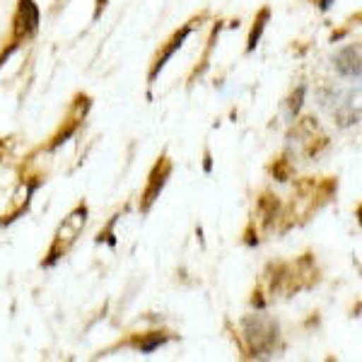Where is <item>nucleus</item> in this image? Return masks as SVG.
<instances>
[{
  "mask_svg": "<svg viewBox=\"0 0 362 362\" xmlns=\"http://www.w3.org/2000/svg\"><path fill=\"white\" fill-rule=\"evenodd\" d=\"M87 223V210L85 208H78L73 215H68L66 218V223L61 225V230H58V235L54 239V247H51V259H49V264H54L56 259H61L63 254L70 249V244L75 242V237L83 232V227Z\"/></svg>",
  "mask_w": 362,
  "mask_h": 362,
  "instance_id": "f03ea898",
  "label": "nucleus"
},
{
  "mask_svg": "<svg viewBox=\"0 0 362 362\" xmlns=\"http://www.w3.org/2000/svg\"><path fill=\"white\" fill-rule=\"evenodd\" d=\"M244 338L249 341L251 355H268L278 343V324L268 317H247L242 321Z\"/></svg>",
  "mask_w": 362,
  "mask_h": 362,
  "instance_id": "f257e3e1",
  "label": "nucleus"
},
{
  "mask_svg": "<svg viewBox=\"0 0 362 362\" xmlns=\"http://www.w3.org/2000/svg\"><path fill=\"white\" fill-rule=\"evenodd\" d=\"M336 68L346 78H360V46H346L341 54L336 56Z\"/></svg>",
  "mask_w": 362,
  "mask_h": 362,
  "instance_id": "20e7f679",
  "label": "nucleus"
},
{
  "mask_svg": "<svg viewBox=\"0 0 362 362\" xmlns=\"http://www.w3.org/2000/svg\"><path fill=\"white\" fill-rule=\"evenodd\" d=\"M167 177H169V162H167V160H162L160 165L155 167L153 177H150V186H148V191H145V203H143V210H148V208H150V203L155 201L157 194H160V191H162V186H165Z\"/></svg>",
  "mask_w": 362,
  "mask_h": 362,
  "instance_id": "39448f33",
  "label": "nucleus"
},
{
  "mask_svg": "<svg viewBox=\"0 0 362 362\" xmlns=\"http://www.w3.org/2000/svg\"><path fill=\"white\" fill-rule=\"evenodd\" d=\"M271 17V13L268 10H261V15H259V20H256V25L254 29H251V37H249V46L247 49L249 51H254L256 49V44H259V39H261V32H264V27H266V20Z\"/></svg>",
  "mask_w": 362,
  "mask_h": 362,
  "instance_id": "0eeeda50",
  "label": "nucleus"
},
{
  "mask_svg": "<svg viewBox=\"0 0 362 362\" xmlns=\"http://www.w3.org/2000/svg\"><path fill=\"white\" fill-rule=\"evenodd\" d=\"M39 27V10L32 0H20V13H17V27L15 34L20 37H32Z\"/></svg>",
  "mask_w": 362,
  "mask_h": 362,
  "instance_id": "7ed1b4c3",
  "label": "nucleus"
},
{
  "mask_svg": "<svg viewBox=\"0 0 362 362\" xmlns=\"http://www.w3.org/2000/svg\"><path fill=\"white\" fill-rule=\"evenodd\" d=\"M162 343H167V336H153V338H148V341H140L138 346L143 353H153V350L157 346H162Z\"/></svg>",
  "mask_w": 362,
  "mask_h": 362,
  "instance_id": "6e6552de",
  "label": "nucleus"
},
{
  "mask_svg": "<svg viewBox=\"0 0 362 362\" xmlns=\"http://www.w3.org/2000/svg\"><path fill=\"white\" fill-rule=\"evenodd\" d=\"M329 3H331V0H321V10H326V8H329Z\"/></svg>",
  "mask_w": 362,
  "mask_h": 362,
  "instance_id": "1a4fd4ad",
  "label": "nucleus"
},
{
  "mask_svg": "<svg viewBox=\"0 0 362 362\" xmlns=\"http://www.w3.org/2000/svg\"><path fill=\"white\" fill-rule=\"evenodd\" d=\"M189 32H191V27H184L179 34H174V39H172V42H169V46L165 49V54H162L160 58H157V63L153 66V70H150V85H153L155 80H157V73H160V70L167 66V61L174 56V51L181 49V44H184V39L189 37Z\"/></svg>",
  "mask_w": 362,
  "mask_h": 362,
  "instance_id": "423d86ee",
  "label": "nucleus"
}]
</instances>
